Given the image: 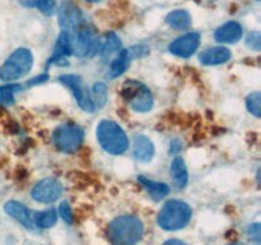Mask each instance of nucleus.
<instances>
[{"mask_svg": "<svg viewBox=\"0 0 261 245\" xmlns=\"http://www.w3.org/2000/svg\"><path fill=\"white\" fill-rule=\"evenodd\" d=\"M144 234L142 219L132 214L119 216L109 225L107 237L111 245H137Z\"/></svg>", "mask_w": 261, "mask_h": 245, "instance_id": "f257e3e1", "label": "nucleus"}, {"mask_svg": "<svg viewBox=\"0 0 261 245\" xmlns=\"http://www.w3.org/2000/svg\"><path fill=\"white\" fill-rule=\"evenodd\" d=\"M193 209L186 202L172 199L166 202L158 213L157 222L161 229L166 231H177L190 222Z\"/></svg>", "mask_w": 261, "mask_h": 245, "instance_id": "f03ea898", "label": "nucleus"}, {"mask_svg": "<svg viewBox=\"0 0 261 245\" xmlns=\"http://www.w3.org/2000/svg\"><path fill=\"white\" fill-rule=\"evenodd\" d=\"M97 139L101 147L111 155H122L129 147L126 133L117 122L102 120L97 127Z\"/></svg>", "mask_w": 261, "mask_h": 245, "instance_id": "7ed1b4c3", "label": "nucleus"}, {"mask_svg": "<svg viewBox=\"0 0 261 245\" xmlns=\"http://www.w3.org/2000/svg\"><path fill=\"white\" fill-rule=\"evenodd\" d=\"M33 55L28 48H17L0 66V79L13 82L24 77L32 69Z\"/></svg>", "mask_w": 261, "mask_h": 245, "instance_id": "20e7f679", "label": "nucleus"}, {"mask_svg": "<svg viewBox=\"0 0 261 245\" xmlns=\"http://www.w3.org/2000/svg\"><path fill=\"white\" fill-rule=\"evenodd\" d=\"M121 94L130 109L137 112L149 111L154 104L149 88L144 83L134 81V79H129L125 82L121 88Z\"/></svg>", "mask_w": 261, "mask_h": 245, "instance_id": "39448f33", "label": "nucleus"}, {"mask_svg": "<svg viewBox=\"0 0 261 245\" xmlns=\"http://www.w3.org/2000/svg\"><path fill=\"white\" fill-rule=\"evenodd\" d=\"M84 139V130L78 124L64 122L53 133V142L59 151L74 153L81 148Z\"/></svg>", "mask_w": 261, "mask_h": 245, "instance_id": "423d86ee", "label": "nucleus"}, {"mask_svg": "<svg viewBox=\"0 0 261 245\" xmlns=\"http://www.w3.org/2000/svg\"><path fill=\"white\" fill-rule=\"evenodd\" d=\"M71 38V47H73V55L84 58V56H92L97 54L101 47V38H98L94 31L88 24H84L79 30L69 33Z\"/></svg>", "mask_w": 261, "mask_h": 245, "instance_id": "0eeeda50", "label": "nucleus"}, {"mask_svg": "<svg viewBox=\"0 0 261 245\" xmlns=\"http://www.w3.org/2000/svg\"><path fill=\"white\" fill-rule=\"evenodd\" d=\"M59 82L64 84L66 88L70 89L76 104L82 110L91 112V114L96 111V107H94L93 101H92L91 92L84 87L81 77L75 76V74H64V76L59 77Z\"/></svg>", "mask_w": 261, "mask_h": 245, "instance_id": "6e6552de", "label": "nucleus"}, {"mask_svg": "<svg viewBox=\"0 0 261 245\" xmlns=\"http://www.w3.org/2000/svg\"><path fill=\"white\" fill-rule=\"evenodd\" d=\"M59 23L61 30L66 31L68 33H73L74 31L83 27L87 22L83 12L73 2L65 0L59 8Z\"/></svg>", "mask_w": 261, "mask_h": 245, "instance_id": "1a4fd4ad", "label": "nucleus"}, {"mask_svg": "<svg viewBox=\"0 0 261 245\" xmlns=\"http://www.w3.org/2000/svg\"><path fill=\"white\" fill-rule=\"evenodd\" d=\"M63 194V184L56 179L46 178L35 184L31 190V197L38 203H53Z\"/></svg>", "mask_w": 261, "mask_h": 245, "instance_id": "9d476101", "label": "nucleus"}, {"mask_svg": "<svg viewBox=\"0 0 261 245\" xmlns=\"http://www.w3.org/2000/svg\"><path fill=\"white\" fill-rule=\"evenodd\" d=\"M148 53H149V48L143 45L133 46V47L127 48V50H120L117 53L116 58L112 60L111 66H110L109 77L110 78H117V77H120L121 74H124V71L130 65V61L133 59L142 58V56L147 55Z\"/></svg>", "mask_w": 261, "mask_h": 245, "instance_id": "9b49d317", "label": "nucleus"}, {"mask_svg": "<svg viewBox=\"0 0 261 245\" xmlns=\"http://www.w3.org/2000/svg\"><path fill=\"white\" fill-rule=\"evenodd\" d=\"M200 33H185V35L180 36L175 41H172V43L168 46V50H170L171 54L178 56V58H190L198 50L199 45H200Z\"/></svg>", "mask_w": 261, "mask_h": 245, "instance_id": "f8f14e48", "label": "nucleus"}, {"mask_svg": "<svg viewBox=\"0 0 261 245\" xmlns=\"http://www.w3.org/2000/svg\"><path fill=\"white\" fill-rule=\"evenodd\" d=\"M4 211L7 212L12 218L17 219L20 225H23L25 229L28 230L35 229L31 211L24 206V204L20 203V202H17V201L7 202L4 206Z\"/></svg>", "mask_w": 261, "mask_h": 245, "instance_id": "ddd939ff", "label": "nucleus"}, {"mask_svg": "<svg viewBox=\"0 0 261 245\" xmlns=\"http://www.w3.org/2000/svg\"><path fill=\"white\" fill-rule=\"evenodd\" d=\"M70 55H73L70 35H69L66 31H61L60 36H59L58 40H56L53 55H51V58L48 59L47 61V66H50L51 64L60 63V61H63L64 59L68 58V56Z\"/></svg>", "mask_w": 261, "mask_h": 245, "instance_id": "4468645a", "label": "nucleus"}, {"mask_svg": "<svg viewBox=\"0 0 261 245\" xmlns=\"http://www.w3.org/2000/svg\"><path fill=\"white\" fill-rule=\"evenodd\" d=\"M242 35H244V30L242 26L239 22H227L219 28H217L214 37L217 41L223 43H234L239 40H241Z\"/></svg>", "mask_w": 261, "mask_h": 245, "instance_id": "2eb2a0df", "label": "nucleus"}, {"mask_svg": "<svg viewBox=\"0 0 261 245\" xmlns=\"http://www.w3.org/2000/svg\"><path fill=\"white\" fill-rule=\"evenodd\" d=\"M134 157L140 162H149L154 156V144L148 137L143 134H137L134 137Z\"/></svg>", "mask_w": 261, "mask_h": 245, "instance_id": "dca6fc26", "label": "nucleus"}, {"mask_svg": "<svg viewBox=\"0 0 261 245\" xmlns=\"http://www.w3.org/2000/svg\"><path fill=\"white\" fill-rule=\"evenodd\" d=\"M231 51L224 46H214V47L206 48L205 51L200 54L201 64L204 65H219V64H224L231 59Z\"/></svg>", "mask_w": 261, "mask_h": 245, "instance_id": "f3484780", "label": "nucleus"}, {"mask_svg": "<svg viewBox=\"0 0 261 245\" xmlns=\"http://www.w3.org/2000/svg\"><path fill=\"white\" fill-rule=\"evenodd\" d=\"M138 181L147 189L149 195L152 197L154 201H161L165 198L168 193H170V186L165 183H160V181H154L152 179H148L145 176H138Z\"/></svg>", "mask_w": 261, "mask_h": 245, "instance_id": "a211bd4d", "label": "nucleus"}, {"mask_svg": "<svg viewBox=\"0 0 261 245\" xmlns=\"http://www.w3.org/2000/svg\"><path fill=\"white\" fill-rule=\"evenodd\" d=\"M121 50V40L119 36L114 32H110L105 36L103 40L101 41V47H99V55L103 59L111 58L116 53Z\"/></svg>", "mask_w": 261, "mask_h": 245, "instance_id": "6ab92c4d", "label": "nucleus"}, {"mask_svg": "<svg viewBox=\"0 0 261 245\" xmlns=\"http://www.w3.org/2000/svg\"><path fill=\"white\" fill-rule=\"evenodd\" d=\"M171 173H172L173 181L178 189L185 188L189 181V173L185 161L181 157H176L171 163Z\"/></svg>", "mask_w": 261, "mask_h": 245, "instance_id": "aec40b11", "label": "nucleus"}, {"mask_svg": "<svg viewBox=\"0 0 261 245\" xmlns=\"http://www.w3.org/2000/svg\"><path fill=\"white\" fill-rule=\"evenodd\" d=\"M32 221L35 227H38V229H50L58 221V211L50 208L45 209V211L36 212L32 216Z\"/></svg>", "mask_w": 261, "mask_h": 245, "instance_id": "412c9836", "label": "nucleus"}, {"mask_svg": "<svg viewBox=\"0 0 261 245\" xmlns=\"http://www.w3.org/2000/svg\"><path fill=\"white\" fill-rule=\"evenodd\" d=\"M166 22L175 30H186L191 24V15L186 10L176 9L167 15Z\"/></svg>", "mask_w": 261, "mask_h": 245, "instance_id": "4be33fe9", "label": "nucleus"}, {"mask_svg": "<svg viewBox=\"0 0 261 245\" xmlns=\"http://www.w3.org/2000/svg\"><path fill=\"white\" fill-rule=\"evenodd\" d=\"M23 7L36 8L45 15H53L56 12V0H19Z\"/></svg>", "mask_w": 261, "mask_h": 245, "instance_id": "5701e85b", "label": "nucleus"}, {"mask_svg": "<svg viewBox=\"0 0 261 245\" xmlns=\"http://www.w3.org/2000/svg\"><path fill=\"white\" fill-rule=\"evenodd\" d=\"M91 97H92V101H93L94 107L99 109V107L105 106L107 101V87L106 84L102 83V82H98L93 86L91 91Z\"/></svg>", "mask_w": 261, "mask_h": 245, "instance_id": "b1692460", "label": "nucleus"}, {"mask_svg": "<svg viewBox=\"0 0 261 245\" xmlns=\"http://www.w3.org/2000/svg\"><path fill=\"white\" fill-rule=\"evenodd\" d=\"M22 87L19 84H7V86L0 88V102L5 105H9L14 102V94L20 91Z\"/></svg>", "mask_w": 261, "mask_h": 245, "instance_id": "393cba45", "label": "nucleus"}, {"mask_svg": "<svg viewBox=\"0 0 261 245\" xmlns=\"http://www.w3.org/2000/svg\"><path fill=\"white\" fill-rule=\"evenodd\" d=\"M246 106H247V110H249L252 115H255L256 117L260 116L261 115V94H260V92H252L251 94H249V96H247Z\"/></svg>", "mask_w": 261, "mask_h": 245, "instance_id": "a878e982", "label": "nucleus"}, {"mask_svg": "<svg viewBox=\"0 0 261 245\" xmlns=\"http://www.w3.org/2000/svg\"><path fill=\"white\" fill-rule=\"evenodd\" d=\"M59 213L63 217L65 224L73 225V211H71V207L68 202H63V203L59 206Z\"/></svg>", "mask_w": 261, "mask_h": 245, "instance_id": "bb28decb", "label": "nucleus"}, {"mask_svg": "<svg viewBox=\"0 0 261 245\" xmlns=\"http://www.w3.org/2000/svg\"><path fill=\"white\" fill-rule=\"evenodd\" d=\"M261 231H260V224L256 222V224L250 225L249 229H247V235H249L250 239L252 241H255L256 244H260V237H261Z\"/></svg>", "mask_w": 261, "mask_h": 245, "instance_id": "cd10ccee", "label": "nucleus"}, {"mask_svg": "<svg viewBox=\"0 0 261 245\" xmlns=\"http://www.w3.org/2000/svg\"><path fill=\"white\" fill-rule=\"evenodd\" d=\"M246 43L249 47L254 48V50L259 51L260 50V46H261V35L259 32H252L250 33L249 37H247Z\"/></svg>", "mask_w": 261, "mask_h": 245, "instance_id": "c85d7f7f", "label": "nucleus"}, {"mask_svg": "<svg viewBox=\"0 0 261 245\" xmlns=\"http://www.w3.org/2000/svg\"><path fill=\"white\" fill-rule=\"evenodd\" d=\"M48 79V76L47 74H41V76H38L37 78L32 79L30 83V86H32V84H37V83H42V82H46Z\"/></svg>", "mask_w": 261, "mask_h": 245, "instance_id": "c756f323", "label": "nucleus"}, {"mask_svg": "<svg viewBox=\"0 0 261 245\" xmlns=\"http://www.w3.org/2000/svg\"><path fill=\"white\" fill-rule=\"evenodd\" d=\"M163 245H188L185 241L182 240H178V239H170L167 241L163 242Z\"/></svg>", "mask_w": 261, "mask_h": 245, "instance_id": "7c9ffc66", "label": "nucleus"}, {"mask_svg": "<svg viewBox=\"0 0 261 245\" xmlns=\"http://www.w3.org/2000/svg\"><path fill=\"white\" fill-rule=\"evenodd\" d=\"M229 245H246V244H245V242L237 241V242H232V244H229Z\"/></svg>", "mask_w": 261, "mask_h": 245, "instance_id": "2f4dec72", "label": "nucleus"}, {"mask_svg": "<svg viewBox=\"0 0 261 245\" xmlns=\"http://www.w3.org/2000/svg\"><path fill=\"white\" fill-rule=\"evenodd\" d=\"M86 2H88V3H98V2H101V0H86Z\"/></svg>", "mask_w": 261, "mask_h": 245, "instance_id": "473e14b6", "label": "nucleus"}, {"mask_svg": "<svg viewBox=\"0 0 261 245\" xmlns=\"http://www.w3.org/2000/svg\"><path fill=\"white\" fill-rule=\"evenodd\" d=\"M256 2H259V0H256Z\"/></svg>", "mask_w": 261, "mask_h": 245, "instance_id": "72a5a7b5", "label": "nucleus"}]
</instances>
